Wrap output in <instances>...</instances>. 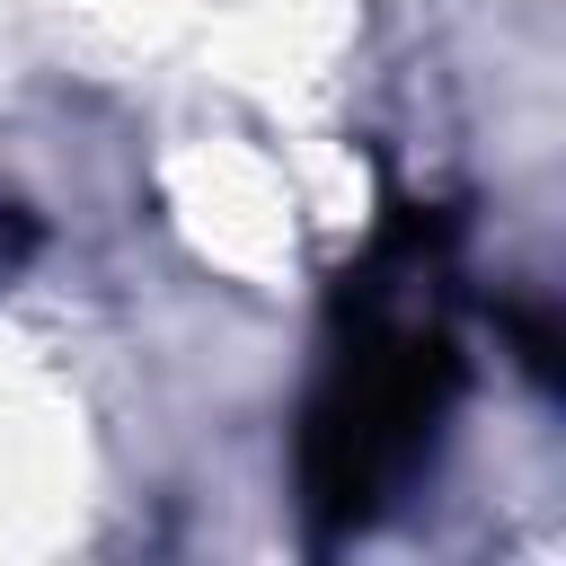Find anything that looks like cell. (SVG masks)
Segmentation results:
<instances>
[{
	"label": "cell",
	"mask_w": 566,
	"mask_h": 566,
	"mask_svg": "<svg viewBox=\"0 0 566 566\" xmlns=\"http://www.w3.org/2000/svg\"><path fill=\"white\" fill-rule=\"evenodd\" d=\"M451 389V354H442V327L416 318V310H380L354 327V345L336 354V380L310 416V495L327 522L363 513L407 460L416 442L433 433V407Z\"/></svg>",
	"instance_id": "6da1fadb"
}]
</instances>
